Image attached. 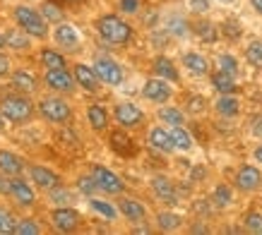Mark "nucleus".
Listing matches in <instances>:
<instances>
[{"instance_id":"f257e3e1","label":"nucleus","mask_w":262,"mask_h":235,"mask_svg":"<svg viewBox=\"0 0 262 235\" xmlns=\"http://www.w3.org/2000/svg\"><path fill=\"white\" fill-rule=\"evenodd\" d=\"M0 113L5 120L10 123H15V125H24V123H29L36 113V103H32V99L27 94H15L10 96H3V101H0Z\"/></svg>"},{"instance_id":"f03ea898","label":"nucleus","mask_w":262,"mask_h":235,"mask_svg":"<svg viewBox=\"0 0 262 235\" xmlns=\"http://www.w3.org/2000/svg\"><path fill=\"white\" fill-rule=\"evenodd\" d=\"M12 19H15L17 27H22L24 32L29 34V36H34V39H48L51 36V27H48V19L43 15H41L39 10L29 8V5H17L15 10H12Z\"/></svg>"},{"instance_id":"7ed1b4c3","label":"nucleus","mask_w":262,"mask_h":235,"mask_svg":"<svg viewBox=\"0 0 262 235\" xmlns=\"http://www.w3.org/2000/svg\"><path fill=\"white\" fill-rule=\"evenodd\" d=\"M96 32L106 43H113V46H123L130 41L133 36V27L120 19L118 15H103L96 19Z\"/></svg>"},{"instance_id":"20e7f679","label":"nucleus","mask_w":262,"mask_h":235,"mask_svg":"<svg viewBox=\"0 0 262 235\" xmlns=\"http://www.w3.org/2000/svg\"><path fill=\"white\" fill-rule=\"evenodd\" d=\"M36 110H39V115L43 118V120L53 123V125H65V123H70V118H72V108H70V103L63 99V94H53V96L39 99Z\"/></svg>"},{"instance_id":"39448f33","label":"nucleus","mask_w":262,"mask_h":235,"mask_svg":"<svg viewBox=\"0 0 262 235\" xmlns=\"http://www.w3.org/2000/svg\"><path fill=\"white\" fill-rule=\"evenodd\" d=\"M53 41L63 53H77L82 51V36L70 22H58L53 27Z\"/></svg>"},{"instance_id":"423d86ee","label":"nucleus","mask_w":262,"mask_h":235,"mask_svg":"<svg viewBox=\"0 0 262 235\" xmlns=\"http://www.w3.org/2000/svg\"><path fill=\"white\" fill-rule=\"evenodd\" d=\"M43 84H46V89H51L53 94H72L75 91V86H77V82H75V75H72L68 67H63V70H46V75H43Z\"/></svg>"},{"instance_id":"0eeeda50","label":"nucleus","mask_w":262,"mask_h":235,"mask_svg":"<svg viewBox=\"0 0 262 235\" xmlns=\"http://www.w3.org/2000/svg\"><path fill=\"white\" fill-rule=\"evenodd\" d=\"M80 221H82L80 212L72 209V206H56L51 212V226L58 233H72V230H77Z\"/></svg>"},{"instance_id":"6e6552de","label":"nucleus","mask_w":262,"mask_h":235,"mask_svg":"<svg viewBox=\"0 0 262 235\" xmlns=\"http://www.w3.org/2000/svg\"><path fill=\"white\" fill-rule=\"evenodd\" d=\"M92 178H94L96 187L101 192H106V195H123V190H125V182L120 180L113 171L103 168V166H94L92 168Z\"/></svg>"},{"instance_id":"1a4fd4ad","label":"nucleus","mask_w":262,"mask_h":235,"mask_svg":"<svg viewBox=\"0 0 262 235\" xmlns=\"http://www.w3.org/2000/svg\"><path fill=\"white\" fill-rule=\"evenodd\" d=\"M10 197L17 206L22 209H32L36 204V192L32 187V180H24L22 175H15L12 178V185H10Z\"/></svg>"},{"instance_id":"9d476101","label":"nucleus","mask_w":262,"mask_h":235,"mask_svg":"<svg viewBox=\"0 0 262 235\" xmlns=\"http://www.w3.org/2000/svg\"><path fill=\"white\" fill-rule=\"evenodd\" d=\"M27 173H29V180H32L39 190H43V192L58 187V185H63V180H60L58 173H53L51 168H46V166H41V163L27 166Z\"/></svg>"},{"instance_id":"9b49d317","label":"nucleus","mask_w":262,"mask_h":235,"mask_svg":"<svg viewBox=\"0 0 262 235\" xmlns=\"http://www.w3.org/2000/svg\"><path fill=\"white\" fill-rule=\"evenodd\" d=\"M94 70H96V75H99V79H101L103 84L118 86L120 82H123V67H120L113 58H106V55L96 58V60H94Z\"/></svg>"},{"instance_id":"f8f14e48","label":"nucleus","mask_w":262,"mask_h":235,"mask_svg":"<svg viewBox=\"0 0 262 235\" xmlns=\"http://www.w3.org/2000/svg\"><path fill=\"white\" fill-rule=\"evenodd\" d=\"M171 86H168V79H164V77H149L147 82H144V86H142V96L147 99V101H151V103H166L168 99H171Z\"/></svg>"},{"instance_id":"ddd939ff","label":"nucleus","mask_w":262,"mask_h":235,"mask_svg":"<svg viewBox=\"0 0 262 235\" xmlns=\"http://www.w3.org/2000/svg\"><path fill=\"white\" fill-rule=\"evenodd\" d=\"M113 115H116V120H118V125L125 127V130H133V127H137L144 120L142 108L135 106V103H130V101L118 103L116 110H113Z\"/></svg>"},{"instance_id":"4468645a","label":"nucleus","mask_w":262,"mask_h":235,"mask_svg":"<svg viewBox=\"0 0 262 235\" xmlns=\"http://www.w3.org/2000/svg\"><path fill=\"white\" fill-rule=\"evenodd\" d=\"M72 75H75V82H77L84 91H89V94H96V91L101 89V79L96 75L94 65H84V63L72 65Z\"/></svg>"},{"instance_id":"2eb2a0df","label":"nucleus","mask_w":262,"mask_h":235,"mask_svg":"<svg viewBox=\"0 0 262 235\" xmlns=\"http://www.w3.org/2000/svg\"><path fill=\"white\" fill-rule=\"evenodd\" d=\"M236 187L241 192H255V190L262 187V173L257 166L246 163L241 166L238 173H236Z\"/></svg>"},{"instance_id":"dca6fc26","label":"nucleus","mask_w":262,"mask_h":235,"mask_svg":"<svg viewBox=\"0 0 262 235\" xmlns=\"http://www.w3.org/2000/svg\"><path fill=\"white\" fill-rule=\"evenodd\" d=\"M5 34V48H10V51H15V53H27L29 48H32V39L34 36H29V34L24 32L22 27H10Z\"/></svg>"},{"instance_id":"f3484780","label":"nucleus","mask_w":262,"mask_h":235,"mask_svg":"<svg viewBox=\"0 0 262 235\" xmlns=\"http://www.w3.org/2000/svg\"><path fill=\"white\" fill-rule=\"evenodd\" d=\"M0 171L10 175V178H15V175H22L27 171V161L19 158L17 154L12 151H0Z\"/></svg>"},{"instance_id":"a211bd4d","label":"nucleus","mask_w":262,"mask_h":235,"mask_svg":"<svg viewBox=\"0 0 262 235\" xmlns=\"http://www.w3.org/2000/svg\"><path fill=\"white\" fill-rule=\"evenodd\" d=\"M10 82H12V89L15 91H19V94H27L32 96L36 89H39V82H36V77L34 75H29V72L24 70H17L10 75Z\"/></svg>"},{"instance_id":"6ab92c4d","label":"nucleus","mask_w":262,"mask_h":235,"mask_svg":"<svg viewBox=\"0 0 262 235\" xmlns=\"http://www.w3.org/2000/svg\"><path fill=\"white\" fill-rule=\"evenodd\" d=\"M151 192L159 197L161 202H166V204H176V202H178V195H176L173 182L168 180V178H164V175L151 178Z\"/></svg>"},{"instance_id":"aec40b11","label":"nucleus","mask_w":262,"mask_h":235,"mask_svg":"<svg viewBox=\"0 0 262 235\" xmlns=\"http://www.w3.org/2000/svg\"><path fill=\"white\" fill-rule=\"evenodd\" d=\"M120 214L125 216L127 221H133V223H140V221L147 219V209H144L142 202H137V199H130V197H123L118 204Z\"/></svg>"},{"instance_id":"412c9836","label":"nucleus","mask_w":262,"mask_h":235,"mask_svg":"<svg viewBox=\"0 0 262 235\" xmlns=\"http://www.w3.org/2000/svg\"><path fill=\"white\" fill-rule=\"evenodd\" d=\"M149 144L161 154H171L176 149L173 139H171V132L164 130V127H151L149 130Z\"/></svg>"},{"instance_id":"4be33fe9","label":"nucleus","mask_w":262,"mask_h":235,"mask_svg":"<svg viewBox=\"0 0 262 235\" xmlns=\"http://www.w3.org/2000/svg\"><path fill=\"white\" fill-rule=\"evenodd\" d=\"M39 60L46 70H63L68 67V58H65L63 51H56V48H41Z\"/></svg>"},{"instance_id":"5701e85b","label":"nucleus","mask_w":262,"mask_h":235,"mask_svg":"<svg viewBox=\"0 0 262 235\" xmlns=\"http://www.w3.org/2000/svg\"><path fill=\"white\" fill-rule=\"evenodd\" d=\"M183 67H188V72L195 75V77H205V75H209V63H207L205 55H200V53H185L183 55Z\"/></svg>"},{"instance_id":"b1692460","label":"nucleus","mask_w":262,"mask_h":235,"mask_svg":"<svg viewBox=\"0 0 262 235\" xmlns=\"http://www.w3.org/2000/svg\"><path fill=\"white\" fill-rule=\"evenodd\" d=\"M212 86H214L219 94H236V89H238V86H236V77L224 70H216L214 75H212Z\"/></svg>"},{"instance_id":"393cba45","label":"nucleus","mask_w":262,"mask_h":235,"mask_svg":"<svg viewBox=\"0 0 262 235\" xmlns=\"http://www.w3.org/2000/svg\"><path fill=\"white\" fill-rule=\"evenodd\" d=\"M87 120H89V125H92V130H96V132H101V130L108 127V113L99 103H92L87 108Z\"/></svg>"},{"instance_id":"a878e982","label":"nucleus","mask_w":262,"mask_h":235,"mask_svg":"<svg viewBox=\"0 0 262 235\" xmlns=\"http://www.w3.org/2000/svg\"><path fill=\"white\" fill-rule=\"evenodd\" d=\"M214 108H216V113H219V115H224V118H233V115H238L241 103H238V99H236L233 94H222L219 99H216Z\"/></svg>"},{"instance_id":"bb28decb","label":"nucleus","mask_w":262,"mask_h":235,"mask_svg":"<svg viewBox=\"0 0 262 235\" xmlns=\"http://www.w3.org/2000/svg\"><path fill=\"white\" fill-rule=\"evenodd\" d=\"M154 75H157V77L168 79V82H178V79H181L178 70H176V65L171 63L168 58H164V55L154 60Z\"/></svg>"},{"instance_id":"cd10ccee","label":"nucleus","mask_w":262,"mask_h":235,"mask_svg":"<svg viewBox=\"0 0 262 235\" xmlns=\"http://www.w3.org/2000/svg\"><path fill=\"white\" fill-rule=\"evenodd\" d=\"M168 132H171V139H173L176 149H181V151H190L192 149V137L183 125H173Z\"/></svg>"},{"instance_id":"c85d7f7f","label":"nucleus","mask_w":262,"mask_h":235,"mask_svg":"<svg viewBox=\"0 0 262 235\" xmlns=\"http://www.w3.org/2000/svg\"><path fill=\"white\" fill-rule=\"evenodd\" d=\"M157 226L164 233H173V230L181 228V216L173 212H161V214H157Z\"/></svg>"},{"instance_id":"c756f323","label":"nucleus","mask_w":262,"mask_h":235,"mask_svg":"<svg viewBox=\"0 0 262 235\" xmlns=\"http://www.w3.org/2000/svg\"><path fill=\"white\" fill-rule=\"evenodd\" d=\"M159 118L161 123H166V125H185V113L181 108H176V106H164L159 110Z\"/></svg>"},{"instance_id":"7c9ffc66","label":"nucleus","mask_w":262,"mask_h":235,"mask_svg":"<svg viewBox=\"0 0 262 235\" xmlns=\"http://www.w3.org/2000/svg\"><path fill=\"white\" fill-rule=\"evenodd\" d=\"M48 199L56 204V206H72V202H75L72 192L68 187H63V185H58V187L48 190Z\"/></svg>"},{"instance_id":"2f4dec72","label":"nucleus","mask_w":262,"mask_h":235,"mask_svg":"<svg viewBox=\"0 0 262 235\" xmlns=\"http://www.w3.org/2000/svg\"><path fill=\"white\" fill-rule=\"evenodd\" d=\"M89 206H92L99 216H103L106 221H116V216H118V212H116L113 204L103 202V199H96V197H89Z\"/></svg>"},{"instance_id":"473e14b6","label":"nucleus","mask_w":262,"mask_h":235,"mask_svg":"<svg viewBox=\"0 0 262 235\" xmlns=\"http://www.w3.org/2000/svg\"><path fill=\"white\" fill-rule=\"evenodd\" d=\"M111 147H113V151H118V154H123V156H130V154H133V139L123 132H113L111 134Z\"/></svg>"},{"instance_id":"72a5a7b5","label":"nucleus","mask_w":262,"mask_h":235,"mask_svg":"<svg viewBox=\"0 0 262 235\" xmlns=\"http://www.w3.org/2000/svg\"><path fill=\"white\" fill-rule=\"evenodd\" d=\"M15 233L17 235H41V226L34 219H17Z\"/></svg>"},{"instance_id":"f704fd0d","label":"nucleus","mask_w":262,"mask_h":235,"mask_svg":"<svg viewBox=\"0 0 262 235\" xmlns=\"http://www.w3.org/2000/svg\"><path fill=\"white\" fill-rule=\"evenodd\" d=\"M15 223H17V219L12 216V212L5 209V206H0V235L15 233Z\"/></svg>"},{"instance_id":"c9c22d12","label":"nucleus","mask_w":262,"mask_h":235,"mask_svg":"<svg viewBox=\"0 0 262 235\" xmlns=\"http://www.w3.org/2000/svg\"><path fill=\"white\" fill-rule=\"evenodd\" d=\"M246 60L253 65V67H262V41H253V43L246 48Z\"/></svg>"},{"instance_id":"e433bc0d","label":"nucleus","mask_w":262,"mask_h":235,"mask_svg":"<svg viewBox=\"0 0 262 235\" xmlns=\"http://www.w3.org/2000/svg\"><path fill=\"white\" fill-rule=\"evenodd\" d=\"M41 15L53 24L63 22V10H60V5H56V3H43V5H41Z\"/></svg>"},{"instance_id":"4c0bfd02","label":"nucleus","mask_w":262,"mask_h":235,"mask_svg":"<svg viewBox=\"0 0 262 235\" xmlns=\"http://www.w3.org/2000/svg\"><path fill=\"white\" fill-rule=\"evenodd\" d=\"M219 70H224V72H229V75H238V60L233 58V55H229V53H224V55H219Z\"/></svg>"},{"instance_id":"58836bf2","label":"nucleus","mask_w":262,"mask_h":235,"mask_svg":"<svg viewBox=\"0 0 262 235\" xmlns=\"http://www.w3.org/2000/svg\"><path fill=\"white\" fill-rule=\"evenodd\" d=\"M212 199H214L216 206H229V204H231V190L226 187V185H216Z\"/></svg>"},{"instance_id":"ea45409f","label":"nucleus","mask_w":262,"mask_h":235,"mask_svg":"<svg viewBox=\"0 0 262 235\" xmlns=\"http://www.w3.org/2000/svg\"><path fill=\"white\" fill-rule=\"evenodd\" d=\"M246 228L250 233H262V214L257 212H250L246 216Z\"/></svg>"},{"instance_id":"a19ab883","label":"nucleus","mask_w":262,"mask_h":235,"mask_svg":"<svg viewBox=\"0 0 262 235\" xmlns=\"http://www.w3.org/2000/svg\"><path fill=\"white\" fill-rule=\"evenodd\" d=\"M195 29H198V36H202L205 41H214V39H216V29H214V27H212L209 22L198 24Z\"/></svg>"},{"instance_id":"79ce46f5","label":"nucleus","mask_w":262,"mask_h":235,"mask_svg":"<svg viewBox=\"0 0 262 235\" xmlns=\"http://www.w3.org/2000/svg\"><path fill=\"white\" fill-rule=\"evenodd\" d=\"M77 187H80V192H84V195H94L96 190V182H94V178H92V175H89V178H80V182H77Z\"/></svg>"},{"instance_id":"37998d69","label":"nucleus","mask_w":262,"mask_h":235,"mask_svg":"<svg viewBox=\"0 0 262 235\" xmlns=\"http://www.w3.org/2000/svg\"><path fill=\"white\" fill-rule=\"evenodd\" d=\"M12 75V63H10V58L3 51H0V79H5Z\"/></svg>"},{"instance_id":"c03bdc74","label":"nucleus","mask_w":262,"mask_h":235,"mask_svg":"<svg viewBox=\"0 0 262 235\" xmlns=\"http://www.w3.org/2000/svg\"><path fill=\"white\" fill-rule=\"evenodd\" d=\"M118 8L125 12V15H135L137 10H140V0H120Z\"/></svg>"},{"instance_id":"a18cd8bd","label":"nucleus","mask_w":262,"mask_h":235,"mask_svg":"<svg viewBox=\"0 0 262 235\" xmlns=\"http://www.w3.org/2000/svg\"><path fill=\"white\" fill-rule=\"evenodd\" d=\"M10 185H12V178L0 171V197H10Z\"/></svg>"},{"instance_id":"49530a36","label":"nucleus","mask_w":262,"mask_h":235,"mask_svg":"<svg viewBox=\"0 0 262 235\" xmlns=\"http://www.w3.org/2000/svg\"><path fill=\"white\" fill-rule=\"evenodd\" d=\"M202 108H205V99L202 96H192L190 101H188V110L190 113H200Z\"/></svg>"},{"instance_id":"de8ad7c7","label":"nucleus","mask_w":262,"mask_h":235,"mask_svg":"<svg viewBox=\"0 0 262 235\" xmlns=\"http://www.w3.org/2000/svg\"><path fill=\"white\" fill-rule=\"evenodd\" d=\"M190 8L195 10V12H207V10H209V3H207V0H190Z\"/></svg>"},{"instance_id":"09e8293b","label":"nucleus","mask_w":262,"mask_h":235,"mask_svg":"<svg viewBox=\"0 0 262 235\" xmlns=\"http://www.w3.org/2000/svg\"><path fill=\"white\" fill-rule=\"evenodd\" d=\"M250 130H253V134H260L262 137V115H257V118L250 120Z\"/></svg>"},{"instance_id":"8fccbe9b","label":"nucleus","mask_w":262,"mask_h":235,"mask_svg":"<svg viewBox=\"0 0 262 235\" xmlns=\"http://www.w3.org/2000/svg\"><path fill=\"white\" fill-rule=\"evenodd\" d=\"M253 156H255V161H257V163H262V144H260V147H255Z\"/></svg>"},{"instance_id":"3c124183","label":"nucleus","mask_w":262,"mask_h":235,"mask_svg":"<svg viewBox=\"0 0 262 235\" xmlns=\"http://www.w3.org/2000/svg\"><path fill=\"white\" fill-rule=\"evenodd\" d=\"M250 5H253V10H257L262 15V0H250Z\"/></svg>"},{"instance_id":"603ef678","label":"nucleus","mask_w":262,"mask_h":235,"mask_svg":"<svg viewBox=\"0 0 262 235\" xmlns=\"http://www.w3.org/2000/svg\"><path fill=\"white\" fill-rule=\"evenodd\" d=\"M135 233H149V228L147 226H135Z\"/></svg>"},{"instance_id":"864d4df0","label":"nucleus","mask_w":262,"mask_h":235,"mask_svg":"<svg viewBox=\"0 0 262 235\" xmlns=\"http://www.w3.org/2000/svg\"><path fill=\"white\" fill-rule=\"evenodd\" d=\"M3 130H5V118H3V113H0V134H3Z\"/></svg>"},{"instance_id":"5fc2aeb1","label":"nucleus","mask_w":262,"mask_h":235,"mask_svg":"<svg viewBox=\"0 0 262 235\" xmlns=\"http://www.w3.org/2000/svg\"><path fill=\"white\" fill-rule=\"evenodd\" d=\"M3 48H5V34L0 32V51H3Z\"/></svg>"},{"instance_id":"6e6d98bb","label":"nucleus","mask_w":262,"mask_h":235,"mask_svg":"<svg viewBox=\"0 0 262 235\" xmlns=\"http://www.w3.org/2000/svg\"><path fill=\"white\" fill-rule=\"evenodd\" d=\"M65 3H82V0H65Z\"/></svg>"}]
</instances>
